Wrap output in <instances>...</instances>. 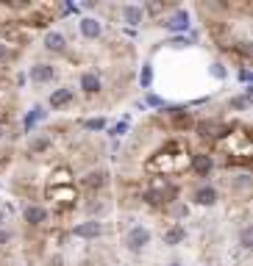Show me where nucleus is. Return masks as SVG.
Wrapping results in <instances>:
<instances>
[{"mask_svg": "<svg viewBox=\"0 0 253 266\" xmlns=\"http://www.w3.org/2000/svg\"><path fill=\"white\" fill-rule=\"evenodd\" d=\"M161 25L175 36H186V31H189V25H192V17H189V11L186 9H175L167 20H161Z\"/></svg>", "mask_w": 253, "mask_h": 266, "instance_id": "nucleus-1", "label": "nucleus"}, {"mask_svg": "<svg viewBox=\"0 0 253 266\" xmlns=\"http://www.w3.org/2000/svg\"><path fill=\"white\" fill-rule=\"evenodd\" d=\"M150 244V230L148 227H142V225H134L128 236H125V247L131 249V252H142V249Z\"/></svg>", "mask_w": 253, "mask_h": 266, "instance_id": "nucleus-2", "label": "nucleus"}, {"mask_svg": "<svg viewBox=\"0 0 253 266\" xmlns=\"http://www.w3.org/2000/svg\"><path fill=\"white\" fill-rule=\"evenodd\" d=\"M72 233H75V239H87V241H92V239H97V236L103 233V225L97 222V219H87V222L75 225V227H72Z\"/></svg>", "mask_w": 253, "mask_h": 266, "instance_id": "nucleus-3", "label": "nucleus"}, {"mask_svg": "<svg viewBox=\"0 0 253 266\" xmlns=\"http://www.w3.org/2000/svg\"><path fill=\"white\" fill-rule=\"evenodd\" d=\"M122 14V22H128L131 28L142 25V20H145V6H137V3H125L120 9Z\"/></svg>", "mask_w": 253, "mask_h": 266, "instance_id": "nucleus-4", "label": "nucleus"}, {"mask_svg": "<svg viewBox=\"0 0 253 266\" xmlns=\"http://www.w3.org/2000/svg\"><path fill=\"white\" fill-rule=\"evenodd\" d=\"M72 97H75V92H72L70 86H61V89H53V95H50V100H47V105H50L53 111H56V108H64V105H70V103H72Z\"/></svg>", "mask_w": 253, "mask_h": 266, "instance_id": "nucleus-5", "label": "nucleus"}, {"mask_svg": "<svg viewBox=\"0 0 253 266\" xmlns=\"http://www.w3.org/2000/svg\"><path fill=\"white\" fill-rule=\"evenodd\" d=\"M192 169H195V175L209 178V172L214 169V158H211L209 153H195L192 155Z\"/></svg>", "mask_w": 253, "mask_h": 266, "instance_id": "nucleus-6", "label": "nucleus"}, {"mask_svg": "<svg viewBox=\"0 0 253 266\" xmlns=\"http://www.w3.org/2000/svg\"><path fill=\"white\" fill-rule=\"evenodd\" d=\"M28 78H31L34 83H47V81L56 78V69H53L50 64H34L31 72H28Z\"/></svg>", "mask_w": 253, "mask_h": 266, "instance_id": "nucleus-7", "label": "nucleus"}, {"mask_svg": "<svg viewBox=\"0 0 253 266\" xmlns=\"http://www.w3.org/2000/svg\"><path fill=\"white\" fill-rule=\"evenodd\" d=\"M45 117H47V111H45L42 105H34V108L25 114V120H23V130H25V133H31V130H34L36 125L45 120Z\"/></svg>", "mask_w": 253, "mask_h": 266, "instance_id": "nucleus-8", "label": "nucleus"}, {"mask_svg": "<svg viewBox=\"0 0 253 266\" xmlns=\"http://www.w3.org/2000/svg\"><path fill=\"white\" fill-rule=\"evenodd\" d=\"M23 219H25L28 225H42V222H47V208H42V205H28L25 211H23Z\"/></svg>", "mask_w": 253, "mask_h": 266, "instance_id": "nucleus-9", "label": "nucleus"}, {"mask_svg": "<svg viewBox=\"0 0 253 266\" xmlns=\"http://www.w3.org/2000/svg\"><path fill=\"white\" fill-rule=\"evenodd\" d=\"M186 239V227L184 225H170L164 230V244L167 247H175V244H181V241Z\"/></svg>", "mask_w": 253, "mask_h": 266, "instance_id": "nucleus-10", "label": "nucleus"}, {"mask_svg": "<svg viewBox=\"0 0 253 266\" xmlns=\"http://www.w3.org/2000/svg\"><path fill=\"white\" fill-rule=\"evenodd\" d=\"M100 31H103V25H100L95 17H84L81 20V36H84V39H97Z\"/></svg>", "mask_w": 253, "mask_h": 266, "instance_id": "nucleus-11", "label": "nucleus"}, {"mask_svg": "<svg viewBox=\"0 0 253 266\" xmlns=\"http://www.w3.org/2000/svg\"><path fill=\"white\" fill-rule=\"evenodd\" d=\"M106 181H109L106 169H92L87 178H84V186H87V189H103Z\"/></svg>", "mask_w": 253, "mask_h": 266, "instance_id": "nucleus-12", "label": "nucleus"}, {"mask_svg": "<svg viewBox=\"0 0 253 266\" xmlns=\"http://www.w3.org/2000/svg\"><path fill=\"white\" fill-rule=\"evenodd\" d=\"M195 203H198V205H214V203H217V189H214V186L198 189L195 191Z\"/></svg>", "mask_w": 253, "mask_h": 266, "instance_id": "nucleus-13", "label": "nucleus"}, {"mask_svg": "<svg viewBox=\"0 0 253 266\" xmlns=\"http://www.w3.org/2000/svg\"><path fill=\"white\" fill-rule=\"evenodd\" d=\"M81 89H84L87 95L100 92V78H97V72H84V75H81Z\"/></svg>", "mask_w": 253, "mask_h": 266, "instance_id": "nucleus-14", "label": "nucleus"}, {"mask_svg": "<svg viewBox=\"0 0 253 266\" xmlns=\"http://www.w3.org/2000/svg\"><path fill=\"white\" fill-rule=\"evenodd\" d=\"M45 47H47V50H53V53H61L64 47H67V39H64L59 31H50V34L45 36Z\"/></svg>", "mask_w": 253, "mask_h": 266, "instance_id": "nucleus-15", "label": "nucleus"}, {"mask_svg": "<svg viewBox=\"0 0 253 266\" xmlns=\"http://www.w3.org/2000/svg\"><path fill=\"white\" fill-rule=\"evenodd\" d=\"M139 86H142V89H150V86H153V67H150V64H142V69H139Z\"/></svg>", "mask_w": 253, "mask_h": 266, "instance_id": "nucleus-16", "label": "nucleus"}, {"mask_svg": "<svg viewBox=\"0 0 253 266\" xmlns=\"http://www.w3.org/2000/svg\"><path fill=\"white\" fill-rule=\"evenodd\" d=\"M239 244H242L245 249L253 247V227H251V225H245V227H242V233H239Z\"/></svg>", "mask_w": 253, "mask_h": 266, "instance_id": "nucleus-17", "label": "nucleus"}, {"mask_svg": "<svg viewBox=\"0 0 253 266\" xmlns=\"http://www.w3.org/2000/svg\"><path fill=\"white\" fill-rule=\"evenodd\" d=\"M231 108H236V111H245L248 105H251V97H245V95H239V97H231Z\"/></svg>", "mask_w": 253, "mask_h": 266, "instance_id": "nucleus-18", "label": "nucleus"}, {"mask_svg": "<svg viewBox=\"0 0 253 266\" xmlns=\"http://www.w3.org/2000/svg\"><path fill=\"white\" fill-rule=\"evenodd\" d=\"M214 130H217V125H214V122H198V133H201L203 139H206V136H214Z\"/></svg>", "mask_w": 253, "mask_h": 266, "instance_id": "nucleus-19", "label": "nucleus"}, {"mask_svg": "<svg viewBox=\"0 0 253 266\" xmlns=\"http://www.w3.org/2000/svg\"><path fill=\"white\" fill-rule=\"evenodd\" d=\"M84 128H87V130H103L106 128V120H103V117H92V120L84 122Z\"/></svg>", "mask_w": 253, "mask_h": 266, "instance_id": "nucleus-20", "label": "nucleus"}, {"mask_svg": "<svg viewBox=\"0 0 253 266\" xmlns=\"http://www.w3.org/2000/svg\"><path fill=\"white\" fill-rule=\"evenodd\" d=\"M109 133H112L114 139H120V136H125L128 133V120H122V122H117L114 128H109Z\"/></svg>", "mask_w": 253, "mask_h": 266, "instance_id": "nucleus-21", "label": "nucleus"}, {"mask_svg": "<svg viewBox=\"0 0 253 266\" xmlns=\"http://www.w3.org/2000/svg\"><path fill=\"white\" fill-rule=\"evenodd\" d=\"M47 144H50L47 139H34V142H31V153H42Z\"/></svg>", "mask_w": 253, "mask_h": 266, "instance_id": "nucleus-22", "label": "nucleus"}, {"mask_svg": "<svg viewBox=\"0 0 253 266\" xmlns=\"http://www.w3.org/2000/svg\"><path fill=\"white\" fill-rule=\"evenodd\" d=\"M209 72H211L214 78H217V81H223V78L228 75L226 69H223V64H211V67H209Z\"/></svg>", "mask_w": 253, "mask_h": 266, "instance_id": "nucleus-23", "label": "nucleus"}, {"mask_svg": "<svg viewBox=\"0 0 253 266\" xmlns=\"http://www.w3.org/2000/svg\"><path fill=\"white\" fill-rule=\"evenodd\" d=\"M189 42H192L189 36H173V39H170V44H173V47H186Z\"/></svg>", "mask_w": 253, "mask_h": 266, "instance_id": "nucleus-24", "label": "nucleus"}, {"mask_svg": "<svg viewBox=\"0 0 253 266\" xmlns=\"http://www.w3.org/2000/svg\"><path fill=\"white\" fill-rule=\"evenodd\" d=\"M186 214H189V208L184 205V203H175L173 205V216H186Z\"/></svg>", "mask_w": 253, "mask_h": 266, "instance_id": "nucleus-25", "label": "nucleus"}, {"mask_svg": "<svg viewBox=\"0 0 253 266\" xmlns=\"http://www.w3.org/2000/svg\"><path fill=\"white\" fill-rule=\"evenodd\" d=\"M148 105H153V108H164V100L156 95H148Z\"/></svg>", "mask_w": 253, "mask_h": 266, "instance_id": "nucleus-26", "label": "nucleus"}, {"mask_svg": "<svg viewBox=\"0 0 253 266\" xmlns=\"http://www.w3.org/2000/svg\"><path fill=\"white\" fill-rule=\"evenodd\" d=\"M251 69H242V72H239V81H242V83H248V81H251Z\"/></svg>", "mask_w": 253, "mask_h": 266, "instance_id": "nucleus-27", "label": "nucleus"}, {"mask_svg": "<svg viewBox=\"0 0 253 266\" xmlns=\"http://www.w3.org/2000/svg\"><path fill=\"white\" fill-rule=\"evenodd\" d=\"M6 56H9V44H6V42H0V61L6 59Z\"/></svg>", "mask_w": 253, "mask_h": 266, "instance_id": "nucleus-28", "label": "nucleus"}, {"mask_svg": "<svg viewBox=\"0 0 253 266\" xmlns=\"http://www.w3.org/2000/svg\"><path fill=\"white\" fill-rule=\"evenodd\" d=\"M161 9H164L161 3H150V6H148V11H153V14H159V11H161Z\"/></svg>", "mask_w": 253, "mask_h": 266, "instance_id": "nucleus-29", "label": "nucleus"}, {"mask_svg": "<svg viewBox=\"0 0 253 266\" xmlns=\"http://www.w3.org/2000/svg\"><path fill=\"white\" fill-rule=\"evenodd\" d=\"M6 241H9V230H0V247H3Z\"/></svg>", "mask_w": 253, "mask_h": 266, "instance_id": "nucleus-30", "label": "nucleus"}, {"mask_svg": "<svg viewBox=\"0 0 253 266\" xmlns=\"http://www.w3.org/2000/svg\"><path fill=\"white\" fill-rule=\"evenodd\" d=\"M3 222H6V214H3V211H0V225H3Z\"/></svg>", "mask_w": 253, "mask_h": 266, "instance_id": "nucleus-31", "label": "nucleus"}, {"mask_svg": "<svg viewBox=\"0 0 253 266\" xmlns=\"http://www.w3.org/2000/svg\"><path fill=\"white\" fill-rule=\"evenodd\" d=\"M167 266H181V264H167Z\"/></svg>", "mask_w": 253, "mask_h": 266, "instance_id": "nucleus-32", "label": "nucleus"}]
</instances>
